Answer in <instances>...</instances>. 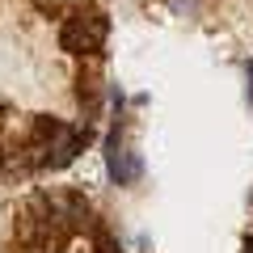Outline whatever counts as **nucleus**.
Returning <instances> with one entry per match:
<instances>
[{"instance_id":"9","label":"nucleus","mask_w":253,"mask_h":253,"mask_svg":"<svg viewBox=\"0 0 253 253\" xmlns=\"http://www.w3.org/2000/svg\"><path fill=\"white\" fill-rule=\"evenodd\" d=\"M245 81H249V106H253V59H245Z\"/></svg>"},{"instance_id":"12","label":"nucleus","mask_w":253,"mask_h":253,"mask_svg":"<svg viewBox=\"0 0 253 253\" xmlns=\"http://www.w3.org/2000/svg\"><path fill=\"white\" fill-rule=\"evenodd\" d=\"M249 203H253V190H249Z\"/></svg>"},{"instance_id":"2","label":"nucleus","mask_w":253,"mask_h":253,"mask_svg":"<svg viewBox=\"0 0 253 253\" xmlns=\"http://www.w3.org/2000/svg\"><path fill=\"white\" fill-rule=\"evenodd\" d=\"M42 207H46V232L51 245H68L76 232L93 228V203L81 190H42Z\"/></svg>"},{"instance_id":"8","label":"nucleus","mask_w":253,"mask_h":253,"mask_svg":"<svg viewBox=\"0 0 253 253\" xmlns=\"http://www.w3.org/2000/svg\"><path fill=\"white\" fill-rule=\"evenodd\" d=\"M165 4H169L177 17H194V13L203 9V0H165Z\"/></svg>"},{"instance_id":"6","label":"nucleus","mask_w":253,"mask_h":253,"mask_svg":"<svg viewBox=\"0 0 253 253\" xmlns=\"http://www.w3.org/2000/svg\"><path fill=\"white\" fill-rule=\"evenodd\" d=\"M93 253H126V249L106 224H93Z\"/></svg>"},{"instance_id":"11","label":"nucleus","mask_w":253,"mask_h":253,"mask_svg":"<svg viewBox=\"0 0 253 253\" xmlns=\"http://www.w3.org/2000/svg\"><path fill=\"white\" fill-rule=\"evenodd\" d=\"M0 173H4V144H0Z\"/></svg>"},{"instance_id":"7","label":"nucleus","mask_w":253,"mask_h":253,"mask_svg":"<svg viewBox=\"0 0 253 253\" xmlns=\"http://www.w3.org/2000/svg\"><path fill=\"white\" fill-rule=\"evenodd\" d=\"M72 4H84V0H34V9L46 13V17H59V13H68Z\"/></svg>"},{"instance_id":"3","label":"nucleus","mask_w":253,"mask_h":253,"mask_svg":"<svg viewBox=\"0 0 253 253\" xmlns=\"http://www.w3.org/2000/svg\"><path fill=\"white\" fill-rule=\"evenodd\" d=\"M106 173H110V181L114 186H135L139 177H144V161H139V152L131 144H126V123H123V114L114 118V126L106 131Z\"/></svg>"},{"instance_id":"5","label":"nucleus","mask_w":253,"mask_h":253,"mask_svg":"<svg viewBox=\"0 0 253 253\" xmlns=\"http://www.w3.org/2000/svg\"><path fill=\"white\" fill-rule=\"evenodd\" d=\"M89 144H93V123H81V126H68V123H63V131L55 135V144H51L46 169H68V165H72Z\"/></svg>"},{"instance_id":"1","label":"nucleus","mask_w":253,"mask_h":253,"mask_svg":"<svg viewBox=\"0 0 253 253\" xmlns=\"http://www.w3.org/2000/svg\"><path fill=\"white\" fill-rule=\"evenodd\" d=\"M106 38H110V17L93 4V0L72 4V9L63 13V21H59V51L76 55V59H84V55H106Z\"/></svg>"},{"instance_id":"10","label":"nucleus","mask_w":253,"mask_h":253,"mask_svg":"<svg viewBox=\"0 0 253 253\" xmlns=\"http://www.w3.org/2000/svg\"><path fill=\"white\" fill-rule=\"evenodd\" d=\"M245 253H253V236H245Z\"/></svg>"},{"instance_id":"4","label":"nucleus","mask_w":253,"mask_h":253,"mask_svg":"<svg viewBox=\"0 0 253 253\" xmlns=\"http://www.w3.org/2000/svg\"><path fill=\"white\" fill-rule=\"evenodd\" d=\"M101 97H106V81H101V55H84V68L76 72V101H81L84 123L101 118Z\"/></svg>"}]
</instances>
